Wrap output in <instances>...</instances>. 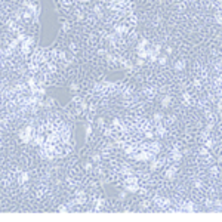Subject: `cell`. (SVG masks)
I'll return each instance as SVG.
<instances>
[{
    "mask_svg": "<svg viewBox=\"0 0 222 222\" xmlns=\"http://www.w3.org/2000/svg\"><path fill=\"white\" fill-rule=\"evenodd\" d=\"M176 175H178V167H176L175 164H170V166L164 170V178H166V179H169V181L175 179V178H176Z\"/></svg>",
    "mask_w": 222,
    "mask_h": 222,
    "instance_id": "obj_1",
    "label": "cell"
},
{
    "mask_svg": "<svg viewBox=\"0 0 222 222\" xmlns=\"http://www.w3.org/2000/svg\"><path fill=\"white\" fill-rule=\"evenodd\" d=\"M147 150L151 151L154 156H157V154H160V151H161V144H160L159 141H151V142H148Z\"/></svg>",
    "mask_w": 222,
    "mask_h": 222,
    "instance_id": "obj_2",
    "label": "cell"
},
{
    "mask_svg": "<svg viewBox=\"0 0 222 222\" xmlns=\"http://www.w3.org/2000/svg\"><path fill=\"white\" fill-rule=\"evenodd\" d=\"M123 187H125V190H126V192H132V194H135V192H138L139 191V184H123Z\"/></svg>",
    "mask_w": 222,
    "mask_h": 222,
    "instance_id": "obj_3",
    "label": "cell"
},
{
    "mask_svg": "<svg viewBox=\"0 0 222 222\" xmlns=\"http://www.w3.org/2000/svg\"><path fill=\"white\" fill-rule=\"evenodd\" d=\"M173 68H175V71H184V70H185V61H184V59H178V61H175Z\"/></svg>",
    "mask_w": 222,
    "mask_h": 222,
    "instance_id": "obj_4",
    "label": "cell"
},
{
    "mask_svg": "<svg viewBox=\"0 0 222 222\" xmlns=\"http://www.w3.org/2000/svg\"><path fill=\"white\" fill-rule=\"evenodd\" d=\"M198 156L201 157V160H203V159H207V157H210V150L203 145V147L198 150Z\"/></svg>",
    "mask_w": 222,
    "mask_h": 222,
    "instance_id": "obj_5",
    "label": "cell"
},
{
    "mask_svg": "<svg viewBox=\"0 0 222 222\" xmlns=\"http://www.w3.org/2000/svg\"><path fill=\"white\" fill-rule=\"evenodd\" d=\"M203 142H204V147H206V148H209V150H213V148H215V145H216V142H215V139H213V138H207V139H204Z\"/></svg>",
    "mask_w": 222,
    "mask_h": 222,
    "instance_id": "obj_6",
    "label": "cell"
},
{
    "mask_svg": "<svg viewBox=\"0 0 222 222\" xmlns=\"http://www.w3.org/2000/svg\"><path fill=\"white\" fill-rule=\"evenodd\" d=\"M170 102H172V96H170V95H164V96L161 98V107L167 108V107L170 105Z\"/></svg>",
    "mask_w": 222,
    "mask_h": 222,
    "instance_id": "obj_7",
    "label": "cell"
},
{
    "mask_svg": "<svg viewBox=\"0 0 222 222\" xmlns=\"http://www.w3.org/2000/svg\"><path fill=\"white\" fill-rule=\"evenodd\" d=\"M163 119H164V116H163L161 113H156V114L153 116V123H154V125H157V123H163Z\"/></svg>",
    "mask_w": 222,
    "mask_h": 222,
    "instance_id": "obj_8",
    "label": "cell"
},
{
    "mask_svg": "<svg viewBox=\"0 0 222 222\" xmlns=\"http://www.w3.org/2000/svg\"><path fill=\"white\" fill-rule=\"evenodd\" d=\"M209 173L213 176V178H216V176H219V167L218 166H210V169H209Z\"/></svg>",
    "mask_w": 222,
    "mask_h": 222,
    "instance_id": "obj_9",
    "label": "cell"
},
{
    "mask_svg": "<svg viewBox=\"0 0 222 222\" xmlns=\"http://www.w3.org/2000/svg\"><path fill=\"white\" fill-rule=\"evenodd\" d=\"M200 138H201V141H204V139L210 138V130H207V129L201 130V133H200Z\"/></svg>",
    "mask_w": 222,
    "mask_h": 222,
    "instance_id": "obj_10",
    "label": "cell"
},
{
    "mask_svg": "<svg viewBox=\"0 0 222 222\" xmlns=\"http://www.w3.org/2000/svg\"><path fill=\"white\" fill-rule=\"evenodd\" d=\"M156 62H159L160 65H166V64H167V56H164V55H163V56H159Z\"/></svg>",
    "mask_w": 222,
    "mask_h": 222,
    "instance_id": "obj_11",
    "label": "cell"
},
{
    "mask_svg": "<svg viewBox=\"0 0 222 222\" xmlns=\"http://www.w3.org/2000/svg\"><path fill=\"white\" fill-rule=\"evenodd\" d=\"M194 187H195V188H197V190H201V188H203V181H201V179H198V178H197V179H195V181H194Z\"/></svg>",
    "mask_w": 222,
    "mask_h": 222,
    "instance_id": "obj_12",
    "label": "cell"
},
{
    "mask_svg": "<svg viewBox=\"0 0 222 222\" xmlns=\"http://www.w3.org/2000/svg\"><path fill=\"white\" fill-rule=\"evenodd\" d=\"M92 161H95V163L101 161V156H99V154H93V156H92Z\"/></svg>",
    "mask_w": 222,
    "mask_h": 222,
    "instance_id": "obj_13",
    "label": "cell"
},
{
    "mask_svg": "<svg viewBox=\"0 0 222 222\" xmlns=\"http://www.w3.org/2000/svg\"><path fill=\"white\" fill-rule=\"evenodd\" d=\"M215 21H216V24H221V15H219V14L215 17Z\"/></svg>",
    "mask_w": 222,
    "mask_h": 222,
    "instance_id": "obj_14",
    "label": "cell"
},
{
    "mask_svg": "<svg viewBox=\"0 0 222 222\" xmlns=\"http://www.w3.org/2000/svg\"><path fill=\"white\" fill-rule=\"evenodd\" d=\"M119 198H120V200H125V198H126V192H120Z\"/></svg>",
    "mask_w": 222,
    "mask_h": 222,
    "instance_id": "obj_15",
    "label": "cell"
},
{
    "mask_svg": "<svg viewBox=\"0 0 222 222\" xmlns=\"http://www.w3.org/2000/svg\"><path fill=\"white\" fill-rule=\"evenodd\" d=\"M166 52H167V53H172V52H173V49H172L170 46H167V48H166Z\"/></svg>",
    "mask_w": 222,
    "mask_h": 222,
    "instance_id": "obj_16",
    "label": "cell"
}]
</instances>
